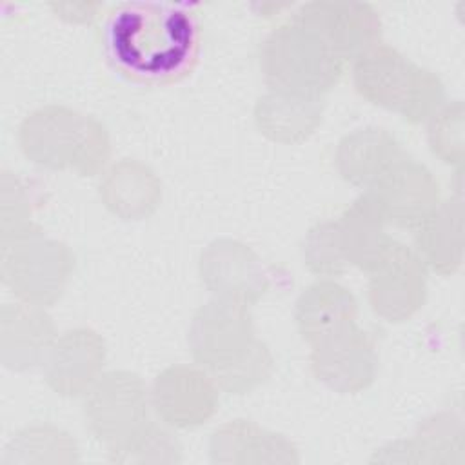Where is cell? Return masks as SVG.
<instances>
[{
    "label": "cell",
    "instance_id": "1",
    "mask_svg": "<svg viewBox=\"0 0 465 465\" xmlns=\"http://www.w3.org/2000/svg\"><path fill=\"white\" fill-rule=\"evenodd\" d=\"M202 27L196 7L176 2H124L102 25L109 65L142 85H169L187 78L200 58Z\"/></svg>",
    "mask_w": 465,
    "mask_h": 465
},
{
    "label": "cell",
    "instance_id": "2",
    "mask_svg": "<svg viewBox=\"0 0 465 465\" xmlns=\"http://www.w3.org/2000/svg\"><path fill=\"white\" fill-rule=\"evenodd\" d=\"M189 343L196 361L229 392L251 391L271 369V354L254 336L247 305L232 300L214 298L200 307Z\"/></svg>",
    "mask_w": 465,
    "mask_h": 465
},
{
    "label": "cell",
    "instance_id": "3",
    "mask_svg": "<svg viewBox=\"0 0 465 465\" xmlns=\"http://www.w3.org/2000/svg\"><path fill=\"white\" fill-rule=\"evenodd\" d=\"M347 62L298 9L260 45V71L269 89L323 98L343 76Z\"/></svg>",
    "mask_w": 465,
    "mask_h": 465
},
{
    "label": "cell",
    "instance_id": "4",
    "mask_svg": "<svg viewBox=\"0 0 465 465\" xmlns=\"http://www.w3.org/2000/svg\"><path fill=\"white\" fill-rule=\"evenodd\" d=\"M352 78L365 100L401 114L411 124L430 120L445 98L443 84L432 71L387 44H378L356 58Z\"/></svg>",
    "mask_w": 465,
    "mask_h": 465
},
{
    "label": "cell",
    "instance_id": "5",
    "mask_svg": "<svg viewBox=\"0 0 465 465\" xmlns=\"http://www.w3.org/2000/svg\"><path fill=\"white\" fill-rule=\"evenodd\" d=\"M20 143L33 162L53 169L69 165L82 174H94L109 154L104 127L65 107H45L27 116Z\"/></svg>",
    "mask_w": 465,
    "mask_h": 465
},
{
    "label": "cell",
    "instance_id": "6",
    "mask_svg": "<svg viewBox=\"0 0 465 465\" xmlns=\"http://www.w3.org/2000/svg\"><path fill=\"white\" fill-rule=\"evenodd\" d=\"M69 269V251L58 242L31 234L4 247V282L27 303L45 305L60 296Z\"/></svg>",
    "mask_w": 465,
    "mask_h": 465
},
{
    "label": "cell",
    "instance_id": "7",
    "mask_svg": "<svg viewBox=\"0 0 465 465\" xmlns=\"http://www.w3.org/2000/svg\"><path fill=\"white\" fill-rule=\"evenodd\" d=\"M369 200L389 225L420 227L438 207V182L423 165L401 158L371 187Z\"/></svg>",
    "mask_w": 465,
    "mask_h": 465
},
{
    "label": "cell",
    "instance_id": "8",
    "mask_svg": "<svg viewBox=\"0 0 465 465\" xmlns=\"http://www.w3.org/2000/svg\"><path fill=\"white\" fill-rule=\"evenodd\" d=\"M349 64L381 44V18L372 4L314 0L298 7Z\"/></svg>",
    "mask_w": 465,
    "mask_h": 465
},
{
    "label": "cell",
    "instance_id": "9",
    "mask_svg": "<svg viewBox=\"0 0 465 465\" xmlns=\"http://www.w3.org/2000/svg\"><path fill=\"white\" fill-rule=\"evenodd\" d=\"M423 296L425 269L420 256L394 242L371 271L369 300L372 309L389 322H401L418 311Z\"/></svg>",
    "mask_w": 465,
    "mask_h": 465
},
{
    "label": "cell",
    "instance_id": "10",
    "mask_svg": "<svg viewBox=\"0 0 465 465\" xmlns=\"http://www.w3.org/2000/svg\"><path fill=\"white\" fill-rule=\"evenodd\" d=\"M311 365L318 380L341 392L367 387L374 378L376 352L369 336L356 325L312 345Z\"/></svg>",
    "mask_w": 465,
    "mask_h": 465
},
{
    "label": "cell",
    "instance_id": "11",
    "mask_svg": "<svg viewBox=\"0 0 465 465\" xmlns=\"http://www.w3.org/2000/svg\"><path fill=\"white\" fill-rule=\"evenodd\" d=\"M200 272L216 298L243 305L258 300L267 289L260 260L245 245L232 240L211 243L202 254Z\"/></svg>",
    "mask_w": 465,
    "mask_h": 465
},
{
    "label": "cell",
    "instance_id": "12",
    "mask_svg": "<svg viewBox=\"0 0 465 465\" xmlns=\"http://www.w3.org/2000/svg\"><path fill=\"white\" fill-rule=\"evenodd\" d=\"M211 374L178 365L163 371L153 387V403L169 423L194 425L205 420L216 403Z\"/></svg>",
    "mask_w": 465,
    "mask_h": 465
},
{
    "label": "cell",
    "instance_id": "13",
    "mask_svg": "<svg viewBox=\"0 0 465 465\" xmlns=\"http://www.w3.org/2000/svg\"><path fill=\"white\" fill-rule=\"evenodd\" d=\"M104 361V343L96 332L76 329L65 332L45 354L47 381L62 394H78L87 389Z\"/></svg>",
    "mask_w": 465,
    "mask_h": 465
},
{
    "label": "cell",
    "instance_id": "14",
    "mask_svg": "<svg viewBox=\"0 0 465 465\" xmlns=\"http://www.w3.org/2000/svg\"><path fill=\"white\" fill-rule=\"evenodd\" d=\"M356 312L354 296L331 280L309 285L296 302V323L311 345L356 325Z\"/></svg>",
    "mask_w": 465,
    "mask_h": 465
},
{
    "label": "cell",
    "instance_id": "15",
    "mask_svg": "<svg viewBox=\"0 0 465 465\" xmlns=\"http://www.w3.org/2000/svg\"><path fill=\"white\" fill-rule=\"evenodd\" d=\"M401 158L403 153L394 136L385 129L367 127L347 134L338 143L336 167L343 180L367 189Z\"/></svg>",
    "mask_w": 465,
    "mask_h": 465
},
{
    "label": "cell",
    "instance_id": "16",
    "mask_svg": "<svg viewBox=\"0 0 465 465\" xmlns=\"http://www.w3.org/2000/svg\"><path fill=\"white\" fill-rule=\"evenodd\" d=\"M341 254L347 265L372 271L392 247L394 240L385 232V220L367 194L352 202L336 222Z\"/></svg>",
    "mask_w": 465,
    "mask_h": 465
},
{
    "label": "cell",
    "instance_id": "17",
    "mask_svg": "<svg viewBox=\"0 0 465 465\" xmlns=\"http://www.w3.org/2000/svg\"><path fill=\"white\" fill-rule=\"evenodd\" d=\"M4 361L13 369H27L45 360L53 345L51 318L35 303L4 307Z\"/></svg>",
    "mask_w": 465,
    "mask_h": 465
},
{
    "label": "cell",
    "instance_id": "18",
    "mask_svg": "<svg viewBox=\"0 0 465 465\" xmlns=\"http://www.w3.org/2000/svg\"><path fill=\"white\" fill-rule=\"evenodd\" d=\"M260 133L271 140L294 143L307 138L322 120V98H305L269 89L256 104Z\"/></svg>",
    "mask_w": 465,
    "mask_h": 465
},
{
    "label": "cell",
    "instance_id": "19",
    "mask_svg": "<svg viewBox=\"0 0 465 465\" xmlns=\"http://www.w3.org/2000/svg\"><path fill=\"white\" fill-rule=\"evenodd\" d=\"M138 376L129 372H111L104 376L91 391V398L85 403V414L98 430L107 429L114 420L124 416L131 421H143L147 394Z\"/></svg>",
    "mask_w": 465,
    "mask_h": 465
},
{
    "label": "cell",
    "instance_id": "20",
    "mask_svg": "<svg viewBox=\"0 0 465 465\" xmlns=\"http://www.w3.org/2000/svg\"><path fill=\"white\" fill-rule=\"evenodd\" d=\"M105 205L124 218H138L149 214L160 196L158 180L154 174L136 163V162H122L114 165L100 185Z\"/></svg>",
    "mask_w": 465,
    "mask_h": 465
},
{
    "label": "cell",
    "instance_id": "21",
    "mask_svg": "<svg viewBox=\"0 0 465 465\" xmlns=\"http://www.w3.org/2000/svg\"><path fill=\"white\" fill-rule=\"evenodd\" d=\"M420 260L441 274L452 272L461 260V220L458 202L438 205L418 227Z\"/></svg>",
    "mask_w": 465,
    "mask_h": 465
},
{
    "label": "cell",
    "instance_id": "22",
    "mask_svg": "<svg viewBox=\"0 0 465 465\" xmlns=\"http://www.w3.org/2000/svg\"><path fill=\"white\" fill-rule=\"evenodd\" d=\"M303 260L320 276H336L345 271L347 262L341 254L336 222H323L309 231L303 243Z\"/></svg>",
    "mask_w": 465,
    "mask_h": 465
},
{
    "label": "cell",
    "instance_id": "23",
    "mask_svg": "<svg viewBox=\"0 0 465 465\" xmlns=\"http://www.w3.org/2000/svg\"><path fill=\"white\" fill-rule=\"evenodd\" d=\"M429 143L445 163L461 162V105L440 107L429 120Z\"/></svg>",
    "mask_w": 465,
    "mask_h": 465
}]
</instances>
